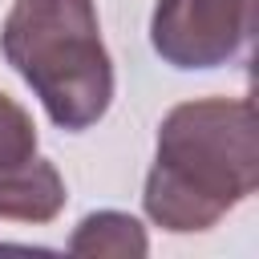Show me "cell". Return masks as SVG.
Returning a JSON list of instances; mask_svg holds the SVG:
<instances>
[{
	"label": "cell",
	"instance_id": "1",
	"mask_svg": "<svg viewBox=\"0 0 259 259\" xmlns=\"http://www.w3.org/2000/svg\"><path fill=\"white\" fill-rule=\"evenodd\" d=\"M259 186V125L247 97H202L174 105L158 125L146 174V214L174 231H206Z\"/></svg>",
	"mask_w": 259,
	"mask_h": 259
},
{
	"label": "cell",
	"instance_id": "2",
	"mask_svg": "<svg viewBox=\"0 0 259 259\" xmlns=\"http://www.w3.org/2000/svg\"><path fill=\"white\" fill-rule=\"evenodd\" d=\"M0 49L40 97L53 125L81 134L105 117L113 101V61L93 0H16L4 16Z\"/></svg>",
	"mask_w": 259,
	"mask_h": 259
},
{
	"label": "cell",
	"instance_id": "3",
	"mask_svg": "<svg viewBox=\"0 0 259 259\" xmlns=\"http://www.w3.org/2000/svg\"><path fill=\"white\" fill-rule=\"evenodd\" d=\"M259 0H158L150 45L174 69H214L235 61L255 32Z\"/></svg>",
	"mask_w": 259,
	"mask_h": 259
},
{
	"label": "cell",
	"instance_id": "4",
	"mask_svg": "<svg viewBox=\"0 0 259 259\" xmlns=\"http://www.w3.org/2000/svg\"><path fill=\"white\" fill-rule=\"evenodd\" d=\"M65 206V178L36 154V125L8 93H0V219L53 223Z\"/></svg>",
	"mask_w": 259,
	"mask_h": 259
},
{
	"label": "cell",
	"instance_id": "5",
	"mask_svg": "<svg viewBox=\"0 0 259 259\" xmlns=\"http://www.w3.org/2000/svg\"><path fill=\"white\" fill-rule=\"evenodd\" d=\"M69 251L73 255H117V259H138L150 251L146 243V231L134 214H121V210H97V214H85L69 239Z\"/></svg>",
	"mask_w": 259,
	"mask_h": 259
}]
</instances>
